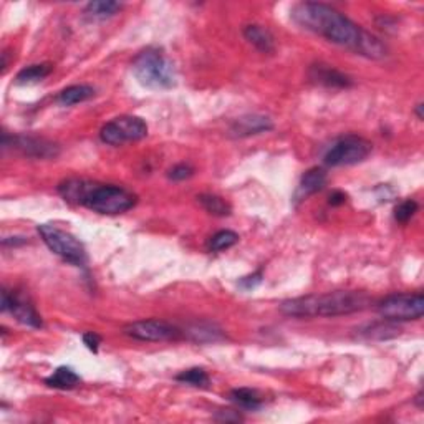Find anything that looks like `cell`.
Returning <instances> with one entry per match:
<instances>
[{"label":"cell","mask_w":424,"mask_h":424,"mask_svg":"<svg viewBox=\"0 0 424 424\" xmlns=\"http://www.w3.org/2000/svg\"><path fill=\"white\" fill-rule=\"evenodd\" d=\"M292 20L315 35L352 50L370 60H383L388 55L386 45L366 32L335 7L322 2H300L292 8Z\"/></svg>","instance_id":"cell-1"},{"label":"cell","mask_w":424,"mask_h":424,"mask_svg":"<svg viewBox=\"0 0 424 424\" xmlns=\"http://www.w3.org/2000/svg\"><path fill=\"white\" fill-rule=\"evenodd\" d=\"M58 194L70 204L83 206L103 215L123 214L135 207L136 196L128 189L113 184H99L88 179H65L58 184Z\"/></svg>","instance_id":"cell-2"},{"label":"cell","mask_w":424,"mask_h":424,"mask_svg":"<svg viewBox=\"0 0 424 424\" xmlns=\"http://www.w3.org/2000/svg\"><path fill=\"white\" fill-rule=\"evenodd\" d=\"M371 305V298L365 292L357 290H336V292L317 293L288 298L279 305L280 311L292 318H320L341 317L366 310Z\"/></svg>","instance_id":"cell-3"},{"label":"cell","mask_w":424,"mask_h":424,"mask_svg":"<svg viewBox=\"0 0 424 424\" xmlns=\"http://www.w3.org/2000/svg\"><path fill=\"white\" fill-rule=\"evenodd\" d=\"M131 72L138 83L149 90H171L177 83L174 63L154 47L141 50L133 58Z\"/></svg>","instance_id":"cell-4"},{"label":"cell","mask_w":424,"mask_h":424,"mask_svg":"<svg viewBox=\"0 0 424 424\" xmlns=\"http://www.w3.org/2000/svg\"><path fill=\"white\" fill-rule=\"evenodd\" d=\"M37 232L40 234L47 247L55 255L62 257L65 262L76 267H83L88 262L85 245L73 234L63 231L57 226H51V224H40L37 227Z\"/></svg>","instance_id":"cell-5"},{"label":"cell","mask_w":424,"mask_h":424,"mask_svg":"<svg viewBox=\"0 0 424 424\" xmlns=\"http://www.w3.org/2000/svg\"><path fill=\"white\" fill-rule=\"evenodd\" d=\"M371 149H373V145L365 138L350 135L333 142L330 149L323 156V161L330 168L353 166V164L365 161L371 154Z\"/></svg>","instance_id":"cell-6"},{"label":"cell","mask_w":424,"mask_h":424,"mask_svg":"<svg viewBox=\"0 0 424 424\" xmlns=\"http://www.w3.org/2000/svg\"><path fill=\"white\" fill-rule=\"evenodd\" d=\"M148 136V124L140 116L123 115L108 121L99 129V140L110 146H121L124 142L141 141Z\"/></svg>","instance_id":"cell-7"},{"label":"cell","mask_w":424,"mask_h":424,"mask_svg":"<svg viewBox=\"0 0 424 424\" xmlns=\"http://www.w3.org/2000/svg\"><path fill=\"white\" fill-rule=\"evenodd\" d=\"M378 313L389 322H411L424 313V297L418 293H395L378 304Z\"/></svg>","instance_id":"cell-8"},{"label":"cell","mask_w":424,"mask_h":424,"mask_svg":"<svg viewBox=\"0 0 424 424\" xmlns=\"http://www.w3.org/2000/svg\"><path fill=\"white\" fill-rule=\"evenodd\" d=\"M123 333L138 341H171L179 340L183 332L164 320H136L124 325Z\"/></svg>","instance_id":"cell-9"},{"label":"cell","mask_w":424,"mask_h":424,"mask_svg":"<svg viewBox=\"0 0 424 424\" xmlns=\"http://www.w3.org/2000/svg\"><path fill=\"white\" fill-rule=\"evenodd\" d=\"M2 146L3 148H15L24 156L38 159H54L60 154V146L57 142L45 140V138L37 136H25V135H14L8 136L7 133H2Z\"/></svg>","instance_id":"cell-10"},{"label":"cell","mask_w":424,"mask_h":424,"mask_svg":"<svg viewBox=\"0 0 424 424\" xmlns=\"http://www.w3.org/2000/svg\"><path fill=\"white\" fill-rule=\"evenodd\" d=\"M2 311H8L14 317L19 320L20 323L27 325L30 328H42L43 322L42 317L38 315V311L35 310L30 302L25 300L24 297L19 295L15 292H8V290H2V305H0Z\"/></svg>","instance_id":"cell-11"},{"label":"cell","mask_w":424,"mask_h":424,"mask_svg":"<svg viewBox=\"0 0 424 424\" xmlns=\"http://www.w3.org/2000/svg\"><path fill=\"white\" fill-rule=\"evenodd\" d=\"M274 129V121L266 115H244L234 120L229 128V136L232 138H249Z\"/></svg>","instance_id":"cell-12"},{"label":"cell","mask_w":424,"mask_h":424,"mask_svg":"<svg viewBox=\"0 0 424 424\" xmlns=\"http://www.w3.org/2000/svg\"><path fill=\"white\" fill-rule=\"evenodd\" d=\"M309 75L315 83L327 86V88H350L353 85V80L348 75L325 63L311 65Z\"/></svg>","instance_id":"cell-13"},{"label":"cell","mask_w":424,"mask_h":424,"mask_svg":"<svg viewBox=\"0 0 424 424\" xmlns=\"http://www.w3.org/2000/svg\"><path fill=\"white\" fill-rule=\"evenodd\" d=\"M327 179V171L322 168H310L309 171H305L295 191V202L304 201L311 194L322 191L325 188Z\"/></svg>","instance_id":"cell-14"},{"label":"cell","mask_w":424,"mask_h":424,"mask_svg":"<svg viewBox=\"0 0 424 424\" xmlns=\"http://www.w3.org/2000/svg\"><path fill=\"white\" fill-rule=\"evenodd\" d=\"M244 37L261 54H274L275 51V38L272 35L270 30L263 27V25H247L244 28Z\"/></svg>","instance_id":"cell-15"},{"label":"cell","mask_w":424,"mask_h":424,"mask_svg":"<svg viewBox=\"0 0 424 424\" xmlns=\"http://www.w3.org/2000/svg\"><path fill=\"white\" fill-rule=\"evenodd\" d=\"M81 378L75 370L68 366H60L50 376L45 378V384L54 389H73L80 384Z\"/></svg>","instance_id":"cell-16"},{"label":"cell","mask_w":424,"mask_h":424,"mask_svg":"<svg viewBox=\"0 0 424 424\" xmlns=\"http://www.w3.org/2000/svg\"><path fill=\"white\" fill-rule=\"evenodd\" d=\"M95 97V88L90 85H72L58 93L57 101L63 106H73L78 103L88 101Z\"/></svg>","instance_id":"cell-17"},{"label":"cell","mask_w":424,"mask_h":424,"mask_svg":"<svg viewBox=\"0 0 424 424\" xmlns=\"http://www.w3.org/2000/svg\"><path fill=\"white\" fill-rule=\"evenodd\" d=\"M54 72V67L50 63H37V65H30V67L24 68L17 73L15 76V85L20 86H27V85H37L40 81L45 80L50 73Z\"/></svg>","instance_id":"cell-18"},{"label":"cell","mask_w":424,"mask_h":424,"mask_svg":"<svg viewBox=\"0 0 424 424\" xmlns=\"http://www.w3.org/2000/svg\"><path fill=\"white\" fill-rule=\"evenodd\" d=\"M229 400L234 405L239 406L240 409L245 411H255L262 406V396L259 395V391L250 388H236L229 393Z\"/></svg>","instance_id":"cell-19"},{"label":"cell","mask_w":424,"mask_h":424,"mask_svg":"<svg viewBox=\"0 0 424 424\" xmlns=\"http://www.w3.org/2000/svg\"><path fill=\"white\" fill-rule=\"evenodd\" d=\"M121 3L113 0H95L85 7V15L92 20H106L121 10Z\"/></svg>","instance_id":"cell-20"},{"label":"cell","mask_w":424,"mask_h":424,"mask_svg":"<svg viewBox=\"0 0 424 424\" xmlns=\"http://www.w3.org/2000/svg\"><path fill=\"white\" fill-rule=\"evenodd\" d=\"M197 202L202 206V209L215 218H227L232 212V207L226 199L215 196V194H201L197 196Z\"/></svg>","instance_id":"cell-21"},{"label":"cell","mask_w":424,"mask_h":424,"mask_svg":"<svg viewBox=\"0 0 424 424\" xmlns=\"http://www.w3.org/2000/svg\"><path fill=\"white\" fill-rule=\"evenodd\" d=\"M183 333L189 335V339L191 340L199 341V343L224 340L222 330H219L215 325H211V323H196V325H193L188 332H183Z\"/></svg>","instance_id":"cell-22"},{"label":"cell","mask_w":424,"mask_h":424,"mask_svg":"<svg viewBox=\"0 0 424 424\" xmlns=\"http://www.w3.org/2000/svg\"><path fill=\"white\" fill-rule=\"evenodd\" d=\"M396 322H382V323H371V325H368L365 330H363V336H366V339L370 340H388L393 339V336L400 335V328L395 325Z\"/></svg>","instance_id":"cell-23"},{"label":"cell","mask_w":424,"mask_h":424,"mask_svg":"<svg viewBox=\"0 0 424 424\" xmlns=\"http://www.w3.org/2000/svg\"><path fill=\"white\" fill-rule=\"evenodd\" d=\"M237 242H239V234L226 229V231L215 232L214 236L211 237L209 242H207V249H209L211 252H222V250L234 247Z\"/></svg>","instance_id":"cell-24"},{"label":"cell","mask_w":424,"mask_h":424,"mask_svg":"<svg viewBox=\"0 0 424 424\" xmlns=\"http://www.w3.org/2000/svg\"><path fill=\"white\" fill-rule=\"evenodd\" d=\"M176 382L189 384L194 388H206L209 384V375L202 368H191L176 376Z\"/></svg>","instance_id":"cell-25"},{"label":"cell","mask_w":424,"mask_h":424,"mask_svg":"<svg viewBox=\"0 0 424 424\" xmlns=\"http://www.w3.org/2000/svg\"><path fill=\"white\" fill-rule=\"evenodd\" d=\"M418 209H419L418 202L413 201V199H408V201L401 202V204L395 209V219L401 224L408 222V220L416 214Z\"/></svg>","instance_id":"cell-26"},{"label":"cell","mask_w":424,"mask_h":424,"mask_svg":"<svg viewBox=\"0 0 424 424\" xmlns=\"http://www.w3.org/2000/svg\"><path fill=\"white\" fill-rule=\"evenodd\" d=\"M193 176H194V168L184 163L176 164V166H172L171 170L168 171V177H170L171 181H186Z\"/></svg>","instance_id":"cell-27"},{"label":"cell","mask_w":424,"mask_h":424,"mask_svg":"<svg viewBox=\"0 0 424 424\" xmlns=\"http://www.w3.org/2000/svg\"><path fill=\"white\" fill-rule=\"evenodd\" d=\"M262 280H263L262 270H257V272H254V274L242 277V279L239 280V287L242 290H245V292H250V290L257 288L259 285L262 284Z\"/></svg>","instance_id":"cell-28"},{"label":"cell","mask_w":424,"mask_h":424,"mask_svg":"<svg viewBox=\"0 0 424 424\" xmlns=\"http://www.w3.org/2000/svg\"><path fill=\"white\" fill-rule=\"evenodd\" d=\"M83 343L86 345V348H88L90 352L98 353L99 345H101V336L95 332H88L83 335Z\"/></svg>","instance_id":"cell-29"},{"label":"cell","mask_w":424,"mask_h":424,"mask_svg":"<svg viewBox=\"0 0 424 424\" xmlns=\"http://www.w3.org/2000/svg\"><path fill=\"white\" fill-rule=\"evenodd\" d=\"M347 202V194L341 193V191H335L330 196V199H328V204L330 206H341Z\"/></svg>","instance_id":"cell-30"},{"label":"cell","mask_w":424,"mask_h":424,"mask_svg":"<svg viewBox=\"0 0 424 424\" xmlns=\"http://www.w3.org/2000/svg\"><path fill=\"white\" fill-rule=\"evenodd\" d=\"M222 416H218L219 421H240V416L236 413V411H220Z\"/></svg>","instance_id":"cell-31"},{"label":"cell","mask_w":424,"mask_h":424,"mask_svg":"<svg viewBox=\"0 0 424 424\" xmlns=\"http://www.w3.org/2000/svg\"><path fill=\"white\" fill-rule=\"evenodd\" d=\"M25 242H27V240L22 239V237H6V239L2 240V244L7 247V245H10V244L12 245H19V244H25Z\"/></svg>","instance_id":"cell-32"},{"label":"cell","mask_w":424,"mask_h":424,"mask_svg":"<svg viewBox=\"0 0 424 424\" xmlns=\"http://www.w3.org/2000/svg\"><path fill=\"white\" fill-rule=\"evenodd\" d=\"M414 113H416L418 120H424V115H423V103H419V105H416V108H414Z\"/></svg>","instance_id":"cell-33"},{"label":"cell","mask_w":424,"mask_h":424,"mask_svg":"<svg viewBox=\"0 0 424 424\" xmlns=\"http://www.w3.org/2000/svg\"><path fill=\"white\" fill-rule=\"evenodd\" d=\"M421 400H423V393H418V395H416V400H414V401H416V405L419 406V408H421V406H423V405H421Z\"/></svg>","instance_id":"cell-34"}]
</instances>
